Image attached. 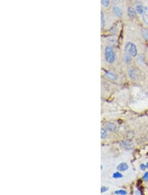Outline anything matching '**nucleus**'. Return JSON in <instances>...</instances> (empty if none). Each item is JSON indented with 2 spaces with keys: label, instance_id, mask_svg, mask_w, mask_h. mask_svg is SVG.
I'll return each instance as SVG.
<instances>
[{
  "label": "nucleus",
  "instance_id": "f257e3e1",
  "mask_svg": "<svg viewBox=\"0 0 148 195\" xmlns=\"http://www.w3.org/2000/svg\"><path fill=\"white\" fill-rule=\"evenodd\" d=\"M115 53L111 46H106L105 48V59L109 64H113L115 61Z\"/></svg>",
  "mask_w": 148,
  "mask_h": 195
},
{
  "label": "nucleus",
  "instance_id": "f03ea898",
  "mask_svg": "<svg viewBox=\"0 0 148 195\" xmlns=\"http://www.w3.org/2000/svg\"><path fill=\"white\" fill-rule=\"evenodd\" d=\"M125 51L132 57H136L138 55V49L134 43L128 42L125 44Z\"/></svg>",
  "mask_w": 148,
  "mask_h": 195
},
{
  "label": "nucleus",
  "instance_id": "7ed1b4c3",
  "mask_svg": "<svg viewBox=\"0 0 148 195\" xmlns=\"http://www.w3.org/2000/svg\"><path fill=\"white\" fill-rule=\"evenodd\" d=\"M121 146L123 148H125L126 150H130L134 148V143L132 141L126 140V141H122L120 143Z\"/></svg>",
  "mask_w": 148,
  "mask_h": 195
},
{
  "label": "nucleus",
  "instance_id": "20e7f679",
  "mask_svg": "<svg viewBox=\"0 0 148 195\" xmlns=\"http://www.w3.org/2000/svg\"><path fill=\"white\" fill-rule=\"evenodd\" d=\"M105 129H106L107 131L109 132H115L116 129H117V126L114 122H109L106 123L105 124L104 126Z\"/></svg>",
  "mask_w": 148,
  "mask_h": 195
},
{
  "label": "nucleus",
  "instance_id": "39448f33",
  "mask_svg": "<svg viewBox=\"0 0 148 195\" xmlns=\"http://www.w3.org/2000/svg\"><path fill=\"white\" fill-rule=\"evenodd\" d=\"M138 72L134 68H130L128 70V76L132 81L135 82L138 80Z\"/></svg>",
  "mask_w": 148,
  "mask_h": 195
},
{
  "label": "nucleus",
  "instance_id": "423d86ee",
  "mask_svg": "<svg viewBox=\"0 0 148 195\" xmlns=\"http://www.w3.org/2000/svg\"><path fill=\"white\" fill-rule=\"evenodd\" d=\"M129 169V166L128 165L127 163L126 162H121L116 166V169L117 171H119L121 172H124L127 171Z\"/></svg>",
  "mask_w": 148,
  "mask_h": 195
},
{
  "label": "nucleus",
  "instance_id": "0eeeda50",
  "mask_svg": "<svg viewBox=\"0 0 148 195\" xmlns=\"http://www.w3.org/2000/svg\"><path fill=\"white\" fill-rule=\"evenodd\" d=\"M105 76H106L107 79L111 80V81H115L118 78L116 74L112 72V71H107L106 74H105Z\"/></svg>",
  "mask_w": 148,
  "mask_h": 195
},
{
  "label": "nucleus",
  "instance_id": "6e6552de",
  "mask_svg": "<svg viewBox=\"0 0 148 195\" xmlns=\"http://www.w3.org/2000/svg\"><path fill=\"white\" fill-rule=\"evenodd\" d=\"M113 10L114 13H115V15H116V17H121L122 16L123 12L121 10V9L119 7V6H117L116 5H114L113 7Z\"/></svg>",
  "mask_w": 148,
  "mask_h": 195
},
{
  "label": "nucleus",
  "instance_id": "1a4fd4ad",
  "mask_svg": "<svg viewBox=\"0 0 148 195\" xmlns=\"http://www.w3.org/2000/svg\"><path fill=\"white\" fill-rule=\"evenodd\" d=\"M127 13L128 17L130 18H134L136 17V11L134 8L132 7H129L127 9Z\"/></svg>",
  "mask_w": 148,
  "mask_h": 195
},
{
  "label": "nucleus",
  "instance_id": "9d476101",
  "mask_svg": "<svg viewBox=\"0 0 148 195\" xmlns=\"http://www.w3.org/2000/svg\"><path fill=\"white\" fill-rule=\"evenodd\" d=\"M132 56L131 55H129L127 53L125 52V53L123 55V60H124V62L127 64H129L131 63L132 62Z\"/></svg>",
  "mask_w": 148,
  "mask_h": 195
},
{
  "label": "nucleus",
  "instance_id": "9b49d317",
  "mask_svg": "<svg viewBox=\"0 0 148 195\" xmlns=\"http://www.w3.org/2000/svg\"><path fill=\"white\" fill-rule=\"evenodd\" d=\"M141 16H142V19L144 23L148 26V8L147 7H146V9H145L144 13L141 15Z\"/></svg>",
  "mask_w": 148,
  "mask_h": 195
},
{
  "label": "nucleus",
  "instance_id": "f8f14e48",
  "mask_svg": "<svg viewBox=\"0 0 148 195\" xmlns=\"http://www.w3.org/2000/svg\"><path fill=\"white\" fill-rule=\"evenodd\" d=\"M145 9H146V6H143L141 5H138L136 7V11L138 14L141 15L144 13Z\"/></svg>",
  "mask_w": 148,
  "mask_h": 195
},
{
  "label": "nucleus",
  "instance_id": "ddd939ff",
  "mask_svg": "<svg viewBox=\"0 0 148 195\" xmlns=\"http://www.w3.org/2000/svg\"><path fill=\"white\" fill-rule=\"evenodd\" d=\"M124 177V175H123L122 173H121V172H114L112 175V177L113 179H121Z\"/></svg>",
  "mask_w": 148,
  "mask_h": 195
},
{
  "label": "nucleus",
  "instance_id": "4468645a",
  "mask_svg": "<svg viewBox=\"0 0 148 195\" xmlns=\"http://www.w3.org/2000/svg\"><path fill=\"white\" fill-rule=\"evenodd\" d=\"M107 131L105 129V128H101V139H105L107 138L108 134Z\"/></svg>",
  "mask_w": 148,
  "mask_h": 195
},
{
  "label": "nucleus",
  "instance_id": "2eb2a0df",
  "mask_svg": "<svg viewBox=\"0 0 148 195\" xmlns=\"http://www.w3.org/2000/svg\"><path fill=\"white\" fill-rule=\"evenodd\" d=\"M106 26V19H105V15L102 11L101 12V28L103 29Z\"/></svg>",
  "mask_w": 148,
  "mask_h": 195
},
{
  "label": "nucleus",
  "instance_id": "dca6fc26",
  "mask_svg": "<svg viewBox=\"0 0 148 195\" xmlns=\"http://www.w3.org/2000/svg\"><path fill=\"white\" fill-rule=\"evenodd\" d=\"M128 192L124 189H119L114 192L115 194H119V195H126L127 194Z\"/></svg>",
  "mask_w": 148,
  "mask_h": 195
},
{
  "label": "nucleus",
  "instance_id": "f3484780",
  "mask_svg": "<svg viewBox=\"0 0 148 195\" xmlns=\"http://www.w3.org/2000/svg\"><path fill=\"white\" fill-rule=\"evenodd\" d=\"M101 5L105 8H107L110 5V0H101Z\"/></svg>",
  "mask_w": 148,
  "mask_h": 195
},
{
  "label": "nucleus",
  "instance_id": "a211bd4d",
  "mask_svg": "<svg viewBox=\"0 0 148 195\" xmlns=\"http://www.w3.org/2000/svg\"><path fill=\"white\" fill-rule=\"evenodd\" d=\"M141 35L145 39L148 40V31L147 30L143 29L141 30Z\"/></svg>",
  "mask_w": 148,
  "mask_h": 195
},
{
  "label": "nucleus",
  "instance_id": "6ab92c4d",
  "mask_svg": "<svg viewBox=\"0 0 148 195\" xmlns=\"http://www.w3.org/2000/svg\"><path fill=\"white\" fill-rule=\"evenodd\" d=\"M108 190H109V188L106 187V186H103L101 188V193H104L107 192Z\"/></svg>",
  "mask_w": 148,
  "mask_h": 195
},
{
  "label": "nucleus",
  "instance_id": "aec40b11",
  "mask_svg": "<svg viewBox=\"0 0 148 195\" xmlns=\"http://www.w3.org/2000/svg\"><path fill=\"white\" fill-rule=\"evenodd\" d=\"M142 178L144 181H148V172H146L142 176Z\"/></svg>",
  "mask_w": 148,
  "mask_h": 195
},
{
  "label": "nucleus",
  "instance_id": "412c9836",
  "mask_svg": "<svg viewBox=\"0 0 148 195\" xmlns=\"http://www.w3.org/2000/svg\"><path fill=\"white\" fill-rule=\"evenodd\" d=\"M140 168L141 170H142V171H144V170L147 168V167H146V165L144 164H141L140 166Z\"/></svg>",
  "mask_w": 148,
  "mask_h": 195
},
{
  "label": "nucleus",
  "instance_id": "4be33fe9",
  "mask_svg": "<svg viewBox=\"0 0 148 195\" xmlns=\"http://www.w3.org/2000/svg\"><path fill=\"white\" fill-rule=\"evenodd\" d=\"M136 194H141V193H140V192H139V191H136V193H135Z\"/></svg>",
  "mask_w": 148,
  "mask_h": 195
},
{
  "label": "nucleus",
  "instance_id": "5701e85b",
  "mask_svg": "<svg viewBox=\"0 0 148 195\" xmlns=\"http://www.w3.org/2000/svg\"><path fill=\"white\" fill-rule=\"evenodd\" d=\"M103 165H101V169L103 170Z\"/></svg>",
  "mask_w": 148,
  "mask_h": 195
},
{
  "label": "nucleus",
  "instance_id": "b1692460",
  "mask_svg": "<svg viewBox=\"0 0 148 195\" xmlns=\"http://www.w3.org/2000/svg\"><path fill=\"white\" fill-rule=\"evenodd\" d=\"M146 167H147V168L148 169V162L147 163V164H146Z\"/></svg>",
  "mask_w": 148,
  "mask_h": 195
}]
</instances>
